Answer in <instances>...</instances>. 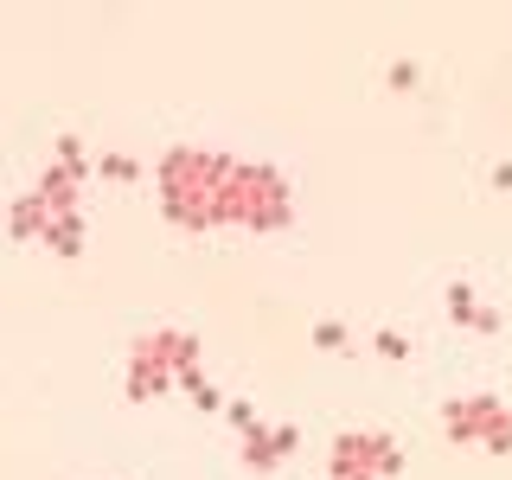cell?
<instances>
[{"label": "cell", "mask_w": 512, "mask_h": 480, "mask_svg": "<svg viewBox=\"0 0 512 480\" xmlns=\"http://www.w3.org/2000/svg\"><path fill=\"white\" fill-rule=\"evenodd\" d=\"M442 436L455 448H480V455H512V410L493 391L448 397L442 404Z\"/></svg>", "instance_id": "obj_4"}, {"label": "cell", "mask_w": 512, "mask_h": 480, "mask_svg": "<svg viewBox=\"0 0 512 480\" xmlns=\"http://www.w3.org/2000/svg\"><path fill=\"white\" fill-rule=\"evenodd\" d=\"M7 231L20 237V244H45V231H52V212H45L32 192H20V199H13V212H7Z\"/></svg>", "instance_id": "obj_9"}, {"label": "cell", "mask_w": 512, "mask_h": 480, "mask_svg": "<svg viewBox=\"0 0 512 480\" xmlns=\"http://www.w3.org/2000/svg\"><path fill=\"white\" fill-rule=\"evenodd\" d=\"M180 391H186V404H192V410H231V404H224V391H218L212 378H205V365L180 378Z\"/></svg>", "instance_id": "obj_10"}, {"label": "cell", "mask_w": 512, "mask_h": 480, "mask_svg": "<svg viewBox=\"0 0 512 480\" xmlns=\"http://www.w3.org/2000/svg\"><path fill=\"white\" fill-rule=\"evenodd\" d=\"M372 346H378V359H391V365H397V359H410V346H404V333H397V327H378V333H372Z\"/></svg>", "instance_id": "obj_14"}, {"label": "cell", "mask_w": 512, "mask_h": 480, "mask_svg": "<svg viewBox=\"0 0 512 480\" xmlns=\"http://www.w3.org/2000/svg\"><path fill=\"white\" fill-rule=\"evenodd\" d=\"M84 180H90V173L64 167V160H45V173H39V186H32V199H39L52 218H84Z\"/></svg>", "instance_id": "obj_7"}, {"label": "cell", "mask_w": 512, "mask_h": 480, "mask_svg": "<svg viewBox=\"0 0 512 480\" xmlns=\"http://www.w3.org/2000/svg\"><path fill=\"white\" fill-rule=\"evenodd\" d=\"M231 167H237V154H218V148H167L154 167L160 212L180 224V231H231L224 224Z\"/></svg>", "instance_id": "obj_1"}, {"label": "cell", "mask_w": 512, "mask_h": 480, "mask_svg": "<svg viewBox=\"0 0 512 480\" xmlns=\"http://www.w3.org/2000/svg\"><path fill=\"white\" fill-rule=\"evenodd\" d=\"M493 186H500V192L512 186V160H500V167H493Z\"/></svg>", "instance_id": "obj_16"}, {"label": "cell", "mask_w": 512, "mask_h": 480, "mask_svg": "<svg viewBox=\"0 0 512 480\" xmlns=\"http://www.w3.org/2000/svg\"><path fill=\"white\" fill-rule=\"evenodd\" d=\"M314 346L320 352H352V333L340 327V320H314Z\"/></svg>", "instance_id": "obj_12"}, {"label": "cell", "mask_w": 512, "mask_h": 480, "mask_svg": "<svg viewBox=\"0 0 512 480\" xmlns=\"http://www.w3.org/2000/svg\"><path fill=\"white\" fill-rule=\"evenodd\" d=\"M448 320L474 327V333H500V308H487L474 282H448Z\"/></svg>", "instance_id": "obj_8"}, {"label": "cell", "mask_w": 512, "mask_h": 480, "mask_svg": "<svg viewBox=\"0 0 512 480\" xmlns=\"http://www.w3.org/2000/svg\"><path fill=\"white\" fill-rule=\"evenodd\" d=\"M404 474V448L384 429H340L327 455V480H397Z\"/></svg>", "instance_id": "obj_5"}, {"label": "cell", "mask_w": 512, "mask_h": 480, "mask_svg": "<svg viewBox=\"0 0 512 480\" xmlns=\"http://www.w3.org/2000/svg\"><path fill=\"white\" fill-rule=\"evenodd\" d=\"M45 250L77 256V250H84V218H52V231H45Z\"/></svg>", "instance_id": "obj_11"}, {"label": "cell", "mask_w": 512, "mask_h": 480, "mask_svg": "<svg viewBox=\"0 0 512 480\" xmlns=\"http://www.w3.org/2000/svg\"><path fill=\"white\" fill-rule=\"evenodd\" d=\"M186 372H199V333H186V327H154V333H141V340L128 346V378H122V391H128V404H154V397L180 391Z\"/></svg>", "instance_id": "obj_2"}, {"label": "cell", "mask_w": 512, "mask_h": 480, "mask_svg": "<svg viewBox=\"0 0 512 480\" xmlns=\"http://www.w3.org/2000/svg\"><path fill=\"white\" fill-rule=\"evenodd\" d=\"M224 224L231 231H256V237H276L295 224V192L269 160H237L231 167V199H224Z\"/></svg>", "instance_id": "obj_3"}, {"label": "cell", "mask_w": 512, "mask_h": 480, "mask_svg": "<svg viewBox=\"0 0 512 480\" xmlns=\"http://www.w3.org/2000/svg\"><path fill=\"white\" fill-rule=\"evenodd\" d=\"M391 84H397V90H410V84H416V64L397 58V64H391Z\"/></svg>", "instance_id": "obj_15"}, {"label": "cell", "mask_w": 512, "mask_h": 480, "mask_svg": "<svg viewBox=\"0 0 512 480\" xmlns=\"http://www.w3.org/2000/svg\"><path fill=\"white\" fill-rule=\"evenodd\" d=\"M224 416H231V429L244 436V468H250V474H276L282 461L295 455V442H301L288 423H263L250 404H231Z\"/></svg>", "instance_id": "obj_6"}, {"label": "cell", "mask_w": 512, "mask_h": 480, "mask_svg": "<svg viewBox=\"0 0 512 480\" xmlns=\"http://www.w3.org/2000/svg\"><path fill=\"white\" fill-rule=\"evenodd\" d=\"M96 173H103V180H122V186H128L141 167H135V154H96Z\"/></svg>", "instance_id": "obj_13"}]
</instances>
